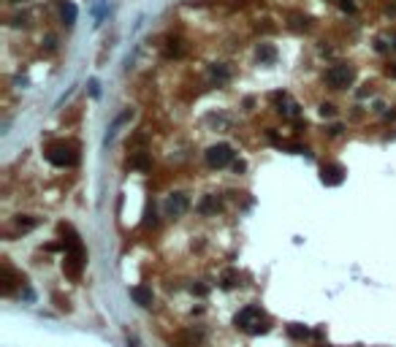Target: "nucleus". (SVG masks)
Listing matches in <instances>:
<instances>
[{
    "instance_id": "1",
    "label": "nucleus",
    "mask_w": 396,
    "mask_h": 347,
    "mask_svg": "<svg viewBox=\"0 0 396 347\" xmlns=\"http://www.w3.org/2000/svg\"><path fill=\"white\" fill-rule=\"evenodd\" d=\"M233 323H236V328H242V331H247V334H266L269 331V320L261 315L258 306H244V309L233 317Z\"/></svg>"
},
{
    "instance_id": "2",
    "label": "nucleus",
    "mask_w": 396,
    "mask_h": 347,
    "mask_svg": "<svg viewBox=\"0 0 396 347\" xmlns=\"http://www.w3.org/2000/svg\"><path fill=\"white\" fill-rule=\"evenodd\" d=\"M47 158H49L52 166H57V169H65V166H73V163H76V149H73L71 144H55V147H49Z\"/></svg>"
},
{
    "instance_id": "3",
    "label": "nucleus",
    "mask_w": 396,
    "mask_h": 347,
    "mask_svg": "<svg viewBox=\"0 0 396 347\" xmlns=\"http://www.w3.org/2000/svg\"><path fill=\"white\" fill-rule=\"evenodd\" d=\"M355 71L350 65H345V62H339V65H331L329 71H326V82H329V87H334V90H345V87L353 82Z\"/></svg>"
},
{
    "instance_id": "4",
    "label": "nucleus",
    "mask_w": 396,
    "mask_h": 347,
    "mask_svg": "<svg viewBox=\"0 0 396 347\" xmlns=\"http://www.w3.org/2000/svg\"><path fill=\"white\" fill-rule=\"evenodd\" d=\"M233 160V149L228 147V144H215V147L206 149V163L212 166V169H223V166H228Z\"/></svg>"
},
{
    "instance_id": "5",
    "label": "nucleus",
    "mask_w": 396,
    "mask_h": 347,
    "mask_svg": "<svg viewBox=\"0 0 396 347\" xmlns=\"http://www.w3.org/2000/svg\"><path fill=\"white\" fill-rule=\"evenodd\" d=\"M82 266H84V250L76 247V250L65 252V263H62V271H65L71 280H79L82 277Z\"/></svg>"
},
{
    "instance_id": "6",
    "label": "nucleus",
    "mask_w": 396,
    "mask_h": 347,
    "mask_svg": "<svg viewBox=\"0 0 396 347\" xmlns=\"http://www.w3.org/2000/svg\"><path fill=\"white\" fill-rule=\"evenodd\" d=\"M320 179H323V184H342V179H345V169H342L339 163H331V166H323V171H320Z\"/></svg>"
},
{
    "instance_id": "7",
    "label": "nucleus",
    "mask_w": 396,
    "mask_h": 347,
    "mask_svg": "<svg viewBox=\"0 0 396 347\" xmlns=\"http://www.w3.org/2000/svg\"><path fill=\"white\" fill-rule=\"evenodd\" d=\"M187 206H190V201H187V195H182V193L171 195V198L166 201V212H169L171 217H179V215H185V212H187Z\"/></svg>"
},
{
    "instance_id": "8",
    "label": "nucleus",
    "mask_w": 396,
    "mask_h": 347,
    "mask_svg": "<svg viewBox=\"0 0 396 347\" xmlns=\"http://www.w3.org/2000/svg\"><path fill=\"white\" fill-rule=\"evenodd\" d=\"M130 298L139 306H152V290L147 285H133L130 288Z\"/></svg>"
},
{
    "instance_id": "9",
    "label": "nucleus",
    "mask_w": 396,
    "mask_h": 347,
    "mask_svg": "<svg viewBox=\"0 0 396 347\" xmlns=\"http://www.w3.org/2000/svg\"><path fill=\"white\" fill-rule=\"evenodd\" d=\"M60 14H62V22H65V25H73V22H76V16H79V11H76V5H73L71 0H62Z\"/></svg>"
},
{
    "instance_id": "10",
    "label": "nucleus",
    "mask_w": 396,
    "mask_h": 347,
    "mask_svg": "<svg viewBox=\"0 0 396 347\" xmlns=\"http://www.w3.org/2000/svg\"><path fill=\"white\" fill-rule=\"evenodd\" d=\"M274 98L280 101V106H285V109H283V114H288V117H296V114H298V103H296V101H290V98L285 95V92H283V95H274Z\"/></svg>"
},
{
    "instance_id": "11",
    "label": "nucleus",
    "mask_w": 396,
    "mask_h": 347,
    "mask_svg": "<svg viewBox=\"0 0 396 347\" xmlns=\"http://www.w3.org/2000/svg\"><path fill=\"white\" fill-rule=\"evenodd\" d=\"M236 282H239V271L228 269L226 274H223V288H226V290H231V288H236Z\"/></svg>"
},
{
    "instance_id": "12",
    "label": "nucleus",
    "mask_w": 396,
    "mask_h": 347,
    "mask_svg": "<svg viewBox=\"0 0 396 347\" xmlns=\"http://www.w3.org/2000/svg\"><path fill=\"white\" fill-rule=\"evenodd\" d=\"M288 334H290L293 339H307V337H309V328L298 326V323H290V326H288Z\"/></svg>"
},
{
    "instance_id": "13",
    "label": "nucleus",
    "mask_w": 396,
    "mask_h": 347,
    "mask_svg": "<svg viewBox=\"0 0 396 347\" xmlns=\"http://www.w3.org/2000/svg\"><path fill=\"white\" fill-rule=\"evenodd\" d=\"M198 209L204 212V215H212V212H217V209H220V204H217L215 198H204V201H201V206H198Z\"/></svg>"
},
{
    "instance_id": "14",
    "label": "nucleus",
    "mask_w": 396,
    "mask_h": 347,
    "mask_svg": "<svg viewBox=\"0 0 396 347\" xmlns=\"http://www.w3.org/2000/svg\"><path fill=\"white\" fill-rule=\"evenodd\" d=\"M258 57H263V60H274V49L272 46H261V49H258Z\"/></svg>"
},
{
    "instance_id": "15",
    "label": "nucleus",
    "mask_w": 396,
    "mask_h": 347,
    "mask_svg": "<svg viewBox=\"0 0 396 347\" xmlns=\"http://www.w3.org/2000/svg\"><path fill=\"white\" fill-rule=\"evenodd\" d=\"M133 166H136V169H149L147 155H136V158H133Z\"/></svg>"
},
{
    "instance_id": "16",
    "label": "nucleus",
    "mask_w": 396,
    "mask_h": 347,
    "mask_svg": "<svg viewBox=\"0 0 396 347\" xmlns=\"http://www.w3.org/2000/svg\"><path fill=\"white\" fill-rule=\"evenodd\" d=\"M212 76L220 79V82H226V79H228V71H226V68H212Z\"/></svg>"
},
{
    "instance_id": "17",
    "label": "nucleus",
    "mask_w": 396,
    "mask_h": 347,
    "mask_svg": "<svg viewBox=\"0 0 396 347\" xmlns=\"http://www.w3.org/2000/svg\"><path fill=\"white\" fill-rule=\"evenodd\" d=\"M320 114H323V117H334V106H331V103H323V106H320Z\"/></svg>"
},
{
    "instance_id": "18",
    "label": "nucleus",
    "mask_w": 396,
    "mask_h": 347,
    "mask_svg": "<svg viewBox=\"0 0 396 347\" xmlns=\"http://www.w3.org/2000/svg\"><path fill=\"white\" fill-rule=\"evenodd\" d=\"M16 225H19V228H33V225H36V220H16Z\"/></svg>"
},
{
    "instance_id": "19",
    "label": "nucleus",
    "mask_w": 396,
    "mask_h": 347,
    "mask_svg": "<svg viewBox=\"0 0 396 347\" xmlns=\"http://www.w3.org/2000/svg\"><path fill=\"white\" fill-rule=\"evenodd\" d=\"M206 290H209L206 285H193V293H198V296H206Z\"/></svg>"
},
{
    "instance_id": "20",
    "label": "nucleus",
    "mask_w": 396,
    "mask_h": 347,
    "mask_svg": "<svg viewBox=\"0 0 396 347\" xmlns=\"http://www.w3.org/2000/svg\"><path fill=\"white\" fill-rule=\"evenodd\" d=\"M98 87H101V84H98V79H90V90H93V95H98V92H101Z\"/></svg>"
},
{
    "instance_id": "21",
    "label": "nucleus",
    "mask_w": 396,
    "mask_h": 347,
    "mask_svg": "<svg viewBox=\"0 0 396 347\" xmlns=\"http://www.w3.org/2000/svg\"><path fill=\"white\" fill-rule=\"evenodd\" d=\"M342 8H345V11H355V5L350 3V0H342Z\"/></svg>"
},
{
    "instance_id": "22",
    "label": "nucleus",
    "mask_w": 396,
    "mask_h": 347,
    "mask_svg": "<svg viewBox=\"0 0 396 347\" xmlns=\"http://www.w3.org/2000/svg\"><path fill=\"white\" fill-rule=\"evenodd\" d=\"M11 3H19V0H11Z\"/></svg>"
},
{
    "instance_id": "23",
    "label": "nucleus",
    "mask_w": 396,
    "mask_h": 347,
    "mask_svg": "<svg viewBox=\"0 0 396 347\" xmlns=\"http://www.w3.org/2000/svg\"><path fill=\"white\" fill-rule=\"evenodd\" d=\"M320 347H326V345H320Z\"/></svg>"
}]
</instances>
